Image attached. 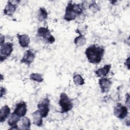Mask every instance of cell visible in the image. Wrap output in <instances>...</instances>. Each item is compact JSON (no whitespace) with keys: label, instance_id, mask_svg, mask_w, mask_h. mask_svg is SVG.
<instances>
[{"label":"cell","instance_id":"ac0fdd59","mask_svg":"<svg viewBox=\"0 0 130 130\" xmlns=\"http://www.w3.org/2000/svg\"><path fill=\"white\" fill-rule=\"evenodd\" d=\"M37 17L40 21H43L47 19L48 17V13L46 10L44 8H40L38 12Z\"/></svg>","mask_w":130,"mask_h":130},{"label":"cell","instance_id":"8fae6325","mask_svg":"<svg viewBox=\"0 0 130 130\" xmlns=\"http://www.w3.org/2000/svg\"><path fill=\"white\" fill-rule=\"evenodd\" d=\"M35 58V54L31 50H28L25 51L24 55L20 60L21 63H24L27 64H30L33 62Z\"/></svg>","mask_w":130,"mask_h":130},{"label":"cell","instance_id":"ffe728a7","mask_svg":"<svg viewBox=\"0 0 130 130\" xmlns=\"http://www.w3.org/2000/svg\"><path fill=\"white\" fill-rule=\"evenodd\" d=\"M73 81L75 84L77 86L82 85L85 83L84 79L79 74H76L73 76Z\"/></svg>","mask_w":130,"mask_h":130},{"label":"cell","instance_id":"277c9868","mask_svg":"<svg viewBox=\"0 0 130 130\" xmlns=\"http://www.w3.org/2000/svg\"><path fill=\"white\" fill-rule=\"evenodd\" d=\"M37 34L38 36L47 43L52 44L55 42V38L47 27H40L38 29Z\"/></svg>","mask_w":130,"mask_h":130},{"label":"cell","instance_id":"5b68a950","mask_svg":"<svg viewBox=\"0 0 130 130\" xmlns=\"http://www.w3.org/2000/svg\"><path fill=\"white\" fill-rule=\"evenodd\" d=\"M13 44L10 42H7L1 46L0 60L3 62L11 54L13 50Z\"/></svg>","mask_w":130,"mask_h":130},{"label":"cell","instance_id":"7a4b0ae2","mask_svg":"<svg viewBox=\"0 0 130 130\" xmlns=\"http://www.w3.org/2000/svg\"><path fill=\"white\" fill-rule=\"evenodd\" d=\"M84 10L83 3L73 4L72 2L68 3L65 11L63 19L68 21L75 20L77 16L81 15Z\"/></svg>","mask_w":130,"mask_h":130},{"label":"cell","instance_id":"2e32d148","mask_svg":"<svg viewBox=\"0 0 130 130\" xmlns=\"http://www.w3.org/2000/svg\"><path fill=\"white\" fill-rule=\"evenodd\" d=\"M20 120V117L17 115L13 112L10 114L8 120V124L10 126H13L17 125V123Z\"/></svg>","mask_w":130,"mask_h":130},{"label":"cell","instance_id":"d4e9b609","mask_svg":"<svg viewBox=\"0 0 130 130\" xmlns=\"http://www.w3.org/2000/svg\"><path fill=\"white\" fill-rule=\"evenodd\" d=\"M129 95L128 93L126 94V100H125V103L127 104V105L129 107Z\"/></svg>","mask_w":130,"mask_h":130},{"label":"cell","instance_id":"6da1fadb","mask_svg":"<svg viewBox=\"0 0 130 130\" xmlns=\"http://www.w3.org/2000/svg\"><path fill=\"white\" fill-rule=\"evenodd\" d=\"M104 52L105 49L103 47L93 44L86 48L85 54L89 62L99 63L103 58Z\"/></svg>","mask_w":130,"mask_h":130},{"label":"cell","instance_id":"30bf717a","mask_svg":"<svg viewBox=\"0 0 130 130\" xmlns=\"http://www.w3.org/2000/svg\"><path fill=\"white\" fill-rule=\"evenodd\" d=\"M99 84L102 93L108 92L112 84V81L105 77H102L99 80Z\"/></svg>","mask_w":130,"mask_h":130},{"label":"cell","instance_id":"e0dca14e","mask_svg":"<svg viewBox=\"0 0 130 130\" xmlns=\"http://www.w3.org/2000/svg\"><path fill=\"white\" fill-rule=\"evenodd\" d=\"M20 128L21 129H28L30 126V121L29 119L26 117H23L20 120Z\"/></svg>","mask_w":130,"mask_h":130},{"label":"cell","instance_id":"52a82bcc","mask_svg":"<svg viewBox=\"0 0 130 130\" xmlns=\"http://www.w3.org/2000/svg\"><path fill=\"white\" fill-rule=\"evenodd\" d=\"M113 113L116 117L122 119L126 117L128 114V109L126 106L118 103L114 108Z\"/></svg>","mask_w":130,"mask_h":130},{"label":"cell","instance_id":"7402d4cb","mask_svg":"<svg viewBox=\"0 0 130 130\" xmlns=\"http://www.w3.org/2000/svg\"><path fill=\"white\" fill-rule=\"evenodd\" d=\"M87 26L86 25H84V26H79L78 28H77L76 29V32L77 33L79 34L80 35H84V34L85 33V30L87 29Z\"/></svg>","mask_w":130,"mask_h":130},{"label":"cell","instance_id":"ba28073f","mask_svg":"<svg viewBox=\"0 0 130 130\" xmlns=\"http://www.w3.org/2000/svg\"><path fill=\"white\" fill-rule=\"evenodd\" d=\"M20 1H9L5 7L4 13L8 16H12L16 10L17 4Z\"/></svg>","mask_w":130,"mask_h":130},{"label":"cell","instance_id":"9a60e30c","mask_svg":"<svg viewBox=\"0 0 130 130\" xmlns=\"http://www.w3.org/2000/svg\"><path fill=\"white\" fill-rule=\"evenodd\" d=\"M33 117V123L38 126H41L43 124V120L41 114L39 110L35 111L32 114Z\"/></svg>","mask_w":130,"mask_h":130},{"label":"cell","instance_id":"3957f363","mask_svg":"<svg viewBox=\"0 0 130 130\" xmlns=\"http://www.w3.org/2000/svg\"><path fill=\"white\" fill-rule=\"evenodd\" d=\"M59 105L61 108V113L68 112L71 110L73 107L72 102L64 92H62L60 94Z\"/></svg>","mask_w":130,"mask_h":130},{"label":"cell","instance_id":"4fadbf2b","mask_svg":"<svg viewBox=\"0 0 130 130\" xmlns=\"http://www.w3.org/2000/svg\"><path fill=\"white\" fill-rule=\"evenodd\" d=\"M111 68L110 64H105L103 67L100 68L95 71V74L99 77H104L109 72Z\"/></svg>","mask_w":130,"mask_h":130},{"label":"cell","instance_id":"cb8c5ba5","mask_svg":"<svg viewBox=\"0 0 130 130\" xmlns=\"http://www.w3.org/2000/svg\"><path fill=\"white\" fill-rule=\"evenodd\" d=\"M6 93V89L5 88L1 86V98H2L4 95H5Z\"/></svg>","mask_w":130,"mask_h":130},{"label":"cell","instance_id":"8992f818","mask_svg":"<svg viewBox=\"0 0 130 130\" xmlns=\"http://www.w3.org/2000/svg\"><path fill=\"white\" fill-rule=\"evenodd\" d=\"M50 100L48 98H44L39 102L38 104V110L43 117H46L49 112Z\"/></svg>","mask_w":130,"mask_h":130},{"label":"cell","instance_id":"d6986e66","mask_svg":"<svg viewBox=\"0 0 130 130\" xmlns=\"http://www.w3.org/2000/svg\"><path fill=\"white\" fill-rule=\"evenodd\" d=\"M86 40L84 35H80L74 39V43L77 47L82 46L85 45L86 43Z\"/></svg>","mask_w":130,"mask_h":130},{"label":"cell","instance_id":"44dd1931","mask_svg":"<svg viewBox=\"0 0 130 130\" xmlns=\"http://www.w3.org/2000/svg\"><path fill=\"white\" fill-rule=\"evenodd\" d=\"M29 78L30 80L35 81L37 82H42L44 79L42 76L39 73H32L29 76Z\"/></svg>","mask_w":130,"mask_h":130},{"label":"cell","instance_id":"5bb4252c","mask_svg":"<svg viewBox=\"0 0 130 130\" xmlns=\"http://www.w3.org/2000/svg\"><path fill=\"white\" fill-rule=\"evenodd\" d=\"M10 108L8 105H5L2 107L0 110V122H4L9 116L10 113Z\"/></svg>","mask_w":130,"mask_h":130},{"label":"cell","instance_id":"4316f807","mask_svg":"<svg viewBox=\"0 0 130 130\" xmlns=\"http://www.w3.org/2000/svg\"><path fill=\"white\" fill-rule=\"evenodd\" d=\"M129 57H128L127 58V59L126 60V62H125V65L126 66H127V69L129 70Z\"/></svg>","mask_w":130,"mask_h":130},{"label":"cell","instance_id":"484cf974","mask_svg":"<svg viewBox=\"0 0 130 130\" xmlns=\"http://www.w3.org/2000/svg\"><path fill=\"white\" fill-rule=\"evenodd\" d=\"M4 42H5V37L2 34H1V46L5 43Z\"/></svg>","mask_w":130,"mask_h":130},{"label":"cell","instance_id":"9c48e42d","mask_svg":"<svg viewBox=\"0 0 130 130\" xmlns=\"http://www.w3.org/2000/svg\"><path fill=\"white\" fill-rule=\"evenodd\" d=\"M26 112L27 108L26 103L23 101H21L16 105L13 113L20 117H23L25 115Z\"/></svg>","mask_w":130,"mask_h":130},{"label":"cell","instance_id":"603a6c76","mask_svg":"<svg viewBox=\"0 0 130 130\" xmlns=\"http://www.w3.org/2000/svg\"><path fill=\"white\" fill-rule=\"evenodd\" d=\"M89 8L93 12H95L98 11V6L96 5V3H92V4H90L89 6Z\"/></svg>","mask_w":130,"mask_h":130},{"label":"cell","instance_id":"7c38bea8","mask_svg":"<svg viewBox=\"0 0 130 130\" xmlns=\"http://www.w3.org/2000/svg\"><path fill=\"white\" fill-rule=\"evenodd\" d=\"M18 39V42L20 46L23 48L27 47L30 43V39L27 35H19L17 34Z\"/></svg>","mask_w":130,"mask_h":130}]
</instances>
